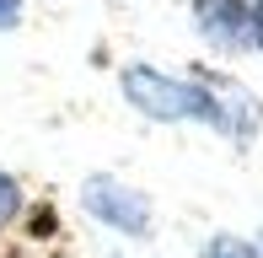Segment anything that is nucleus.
Segmentation results:
<instances>
[{"label": "nucleus", "instance_id": "1", "mask_svg": "<svg viewBox=\"0 0 263 258\" xmlns=\"http://www.w3.org/2000/svg\"><path fill=\"white\" fill-rule=\"evenodd\" d=\"M124 86V102L151 124H204L220 129V135H253L263 124V108L247 97L242 81H226V76H172V70L156 65H129L118 76Z\"/></svg>", "mask_w": 263, "mask_h": 258}, {"label": "nucleus", "instance_id": "2", "mask_svg": "<svg viewBox=\"0 0 263 258\" xmlns=\"http://www.w3.org/2000/svg\"><path fill=\"white\" fill-rule=\"evenodd\" d=\"M81 210H86L97 226L118 231V237H151V199L140 189H129L124 178H113V172H91L86 183H81Z\"/></svg>", "mask_w": 263, "mask_h": 258}, {"label": "nucleus", "instance_id": "3", "mask_svg": "<svg viewBox=\"0 0 263 258\" xmlns=\"http://www.w3.org/2000/svg\"><path fill=\"white\" fill-rule=\"evenodd\" d=\"M194 27L210 49H253V0H194Z\"/></svg>", "mask_w": 263, "mask_h": 258}, {"label": "nucleus", "instance_id": "4", "mask_svg": "<svg viewBox=\"0 0 263 258\" xmlns=\"http://www.w3.org/2000/svg\"><path fill=\"white\" fill-rule=\"evenodd\" d=\"M204 258H263L258 242H247V237H231V231H220V237H210L204 242Z\"/></svg>", "mask_w": 263, "mask_h": 258}, {"label": "nucleus", "instance_id": "5", "mask_svg": "<svg viewBox=\"0 0 263 258\" xmlns=\"http://www.w3.org/2000/svg\"><path fill=\"white\" fill-rule=\"evenodd\" d=\"M16 215H22V183L11 178L6 167H0V231H6Z\"/></svg>", "mask_w": 263, "mask_h": 258}, {"label": "nucleus", "instance_id": "6", "mask_svg": "<svg viewBox=\"0 0 263 258\" xmlns=\"http://www.w3.org/2000/svg\"><path fill=\"white\" fill-rule=\"evenodd\" d=\"M22 22V0H0V32H11Z\"/></svg>", "mask_w": 263, "mask_h": 258}, {"label": "nucleus", "instance_id": "7", "mask_svg": "<svg viewBox=\"0 0 263 258\" xmlns=\"http://www.w3.org/2000/svg\"><path fill=\"white\" fill-rule=\"evenodd\" d=\"M253 49L263 54V0H253Z\"/></svg>", "mask_w": 263, "mask_h": 258}, {"label": "nucleus", "instance_id": "8", "mask_svg": "<svg viewBox=\"0 0 263 258\" xmlns=\"http://www.w3.org/2000/svg\"><path fill=\"white\" fill-rule=\"evenodd\" d=\"M258 248H263V237H258Z\"/></svg>", "mask_w": 263, "mask_h": 258}]
</instances>
